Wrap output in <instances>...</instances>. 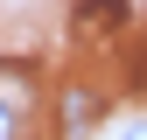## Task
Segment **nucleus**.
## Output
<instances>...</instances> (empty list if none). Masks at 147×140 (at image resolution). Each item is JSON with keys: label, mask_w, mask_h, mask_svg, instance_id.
<instances>
[{"label": "nucleus", "mask_w": 147, "mask_h": 140, "mask_svg": "<svg viewBox=\"0 0 147 140\" xmlns=\"http://www.w3.org/2000/svg\"><path fill=\"white\" fill-rule=\"evenodd\" d=\"M77 21H91V28H119V21H126V0H77Z\"/></svg>", "instance_id": "f257e3e1"}, {"label": "nucleus", "mask_w": 147, "mask_h": 140, "mask_svg": "<svg viewBox=\"0 0 147 140\" xmlns=\"http://www.w3.org/2000/svg\"><path fill=\"white\" fill-rule=\"evenodd\" d=\"M63 126H70V133H84V126H91V98H84V91H70V98H63Z\"/></svg>", "instance_id": "f03ea898"}, {"label": "nucleus", "mask_w": 147, "mask_h": 140, "mask_svg": "<svg viewBox=\"0 0 147 140\" xmlns=\"http://www.w3.org/2000/svg\"><path fill=\"white\" fill-rule=\"evenodd\" d=\"M0 140H14V105H0Z\"/></svg>", "instance_id": "7ed1b4c3"}, {"label": "nucleus", "mask_w": 147, "mask_h": 140, "mask_svg": "<svg viewBox=\"0 0 147 140\" xmlns=\"http://www.w3.org/2000/svg\"><path fill=\"white\" fill-rule=\"evenodd\" d=\"M133 140H147V126H140V133H133Z\"/></svg>", "instance_id": "20e7f679"}]
</instances>
